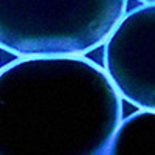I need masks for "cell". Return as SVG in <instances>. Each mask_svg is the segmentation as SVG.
I'll list each match as a JSON object with an SVG mask.
<instances>
[{"instance_id":"obj_4","label":"cell","mask_w":155,"mask_h":155,"mask_svg":"<svg viewBox=\"0 0 155 155\" xmlns=\"http://www.w3.org/2000/svg\"><path fill=\"white\" fill-rule=\"evenodd\" d=\"M106 155H155V112L140 110L123 120Z\"/></svg>"},{"instance_id":"obj_1","label":"cell","mask_w":155,"mask_h":155,"mask_svg":"<svg viewBox=\"0 0 155 155\" xmlns=\"http://www.w3.org/2000/svg\"><path fill=\"white\" fill-rule=\"evenodd\" d=\"M121 101L85 58L17 59L0 70V155H106Z\"/></svg>"},{"instance_id":"obj_3","label":"cell","mask_w":155,"mask_h":155,"mask_svg":"<svg viewBox=\"0 0 155 155\" xmlns=\"http://www.w3.org/2000/svg\"><path fill=\"white\" fill-rule=\"evenodd\" d=\"M104 71L121 99L155 112V2L126 12L106 44Z\"/></svg>"},{"instance_id":"obj_2","label":"cell","mask_w":155,"mask_h":155,"mask_svg":"<svg viewBox=\"0 0 155 155\" xmlns=\"http://www.w3.org/2000/svg\"><path fill=\"white\" fill-rule=\"evenodd\" d=\"M126 12V0H0V48L20 59L82 58Z\"/></svg>"}]
</instances>
